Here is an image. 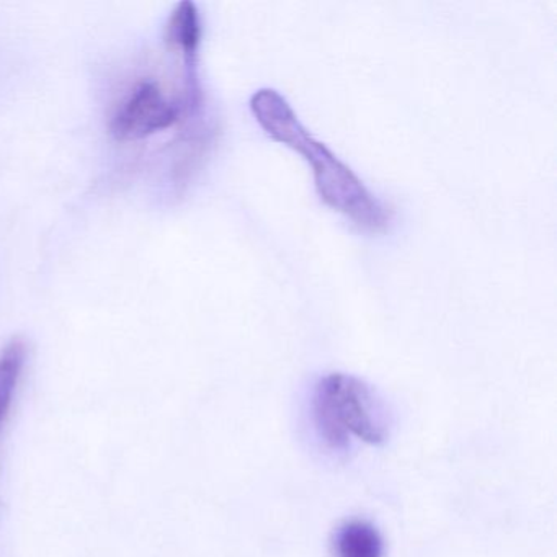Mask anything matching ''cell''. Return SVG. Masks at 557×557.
Here are the masks:
<instances>
[{"label": "cell", "instance_id": "6da1fadb", "mask_svg": "<svg viewBox=\"0 0 557 557\" xmlns=\"http://www.w3.org/2000/svg\"><path fill=\"white\" fill-rule=\"evenodd\" d=\"M250 109L270 138L295 149L311 162L319 197L332 210L371 233L384 230L389 224V210L364 187L350 168L312 138L282 94L260 89L250 99Z\"/></svg>", "mask_w": 557, "mask_h": 557}, {"label": "cell", "instance_id": "7a4b0ae2", "mask_svg": "<svg viewBox=\"0 0 557 557\" xmlns=\"http://www.w3.org/2000/svg\"><path fill=\"white\" fill-rule=\"evenodd\" d=\"M311 422L322 445L350 451L355 443L381 445L389 435V417L377 394L358 377L332 373L321 377L311 396Z\"/></svg>", "mask_w": 557, "mask_h": 557}, {"label": "cell", "instance_id": "3957f363", "mask_svg": "<svg viewBox=\"0 0 557 557\" xmlns=\"http://www.w3.org/2000/svg\"><path fill=\"white\" fill-rule=\"evenodd\" d=\"M182 110L158 84L143 83L116 110L110 129L119 141H139L171 128L181 119Z\"/></svg>", "mask_w": 557, "mask_h": 557}, {"label": "cell", "instance_id": "277c9868", "mask_svg": "<svg viewBox=\"0 0 557 557\" xmlns=\"http://www.w3.org/2000/svg\"><path fill=\"white\" fill-rule=\"evenodd\" d=\"M200 17L194 2H181L168 27V41L181 54L184 70V107L194 112L201 102L198 79V47H200Z\"/></svg>", "mask_w": 557, "mask_h": 557}, {"label": "cell", "instance_id": "5b68a950", "mask_svg": "<svg viewBox=\"0 0 557 557\" xmlns=\"http://www.w3.org/2000/svg\"><path fill=\"white\" fill-rule=\"evenodd\" d=\"M335 557H384V540L374 524L351 520L334 534Z\"/></svg>", "mask_w": 557, "mask_h": 557}, {"label": "cell", "instance_id": "8992f818", "mask_svg": "<svg viewBox=\"0 0 557 557\" xmlns=\"http://www.w3.org/2000/svg\"><path fill=\"white\" fill-rule=\"evenodd\" d=\"M25 360H27V345L21 338L12 341L0 355V423L11 407Z\"/></svg>", "mask_w": 557, "mask_h": 557}]
</instances>
